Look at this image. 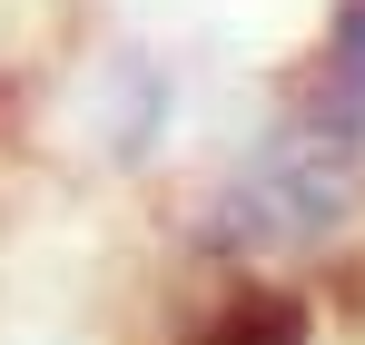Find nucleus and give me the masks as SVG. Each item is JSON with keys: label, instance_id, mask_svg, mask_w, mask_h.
Instances as JSON below:
<instances>
[{"label": "nucleus", "instance_id": "1", "mask_svg": "<svg viewBox=\"0 0 365 345\" xmlns=\"http://www.w3.org/2000/svg\"><path fill=\"white\" fill-rule=\"evenodd\" d=\"M197 345H306V306L297 296H257V306H237V316H217Z\"/></svg>", "mask_w": 365, "mask_h": 345}]
</instances>
